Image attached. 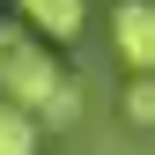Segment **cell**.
Segmentation results:
<instances>
[{
  "label": "cell",
  "mask_w": 155,
  "mask_h": 155,
  "mask_svg": "<svg viewBox=\"0 0 155 155\" xmlns=\"http://www.w3.org/2000/svg\"><path fill=\"white\" fill-rule=\"evenodd\" d=\"M111 45H118L126 74H155V8L148 0H118L111 8Z\"/></svg>",
  "instance_id": "obj_2"
},
{
  "label": "cell",
  "mask_w": 155,
  "mask_h": 155,
  "mask_svg": "<svg viewBox=\"0 0 155 155\" xmlns=\"http://www.w3.org/2000/svg\"><path fill=\"white\" fill-rule=\"evenodd\" d=\"M15 15H22L30 37H45V45H74L89 22V0H15Z\"/></svg>",
  "instance_id": "obj_3"
},
{
  "label": "cell",
  "mask_w": 155,
  "mask_h": 155,
  "mask_svg": "<svg viewBox=\"0 0 155 155\" xmlns=\"http://www.w3.org/2000/svg\"><path fill=\"white\" fill-rule=\"evenodd\" d=\"M118 111H126V126H133V133H140V126H155V81H148V74H133V81H126Z\"/></svg>",
  "instance_id": "obj_5"
},
{
  "label": "cell",
  "mask_w": 155,
  "mask_h": 155,
  "mask_svg": "<svg viewBox=\"0 0 155 155\" xmlns=\"http://www.w3.org/2000/svg\"><path fill=\"white\" fill-rule=\"evenodd\" d=\"M0 155H45V126L22 104H0Z\"/></svg>",
  "instance_id": "obj_4"
},
{
  "label": "cell",
  "mask_w": 155,
  "mask_h": 155,
  "mask_svg": "<svg viewBox=\"0 0 155 155\" xmlns=\"http://www.w3.org/2000/svg\"><path fill=\"white\" fill-rule=\"evenodd\" d=\"M0 104H22L45 133H67L81 118V89H74L67 59L22 22H0Z\"/></svg>",
  "instance_id": "obj_1"
}]
</instances>
